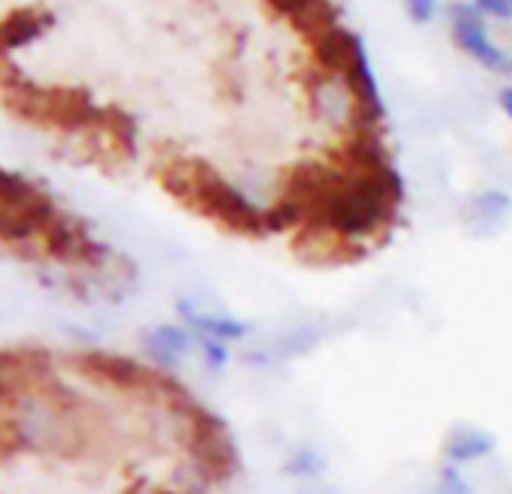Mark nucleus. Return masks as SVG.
Masks as SVG:
<instances>
[{
    "mask_svg": "<svg viewBox=\"0 0 512 494\" xmlns=\"http://www.w3.org/2000/svg\"><path fill=\"white\" fill-rule=\"evenodd\" d=\"M145 353L163 371H178L181 362L196 350V332L181 323H160L142 335Z\"/></svg>",
    "mask_w": 512,
    "mask_h": 494,
    "instance_id": "39448f33",
    "label": "nucleus"
},
{
    "mask_svg": "<svg viewBox=\"0 0 512 494\" xmlns=\"http://www.w3.org/2000/svg\"><path fill=\"white\" fill-rule=\"evenodd\" d=\"M284 476H293V479H317L323 470H326V455L317 449V446H296L284 464H281Z\"/></svg>",
    "mask_w": 512,
    "mask_h": 494,
    "instance_id": "9d476101",
    "label": "nucleus"
},
{
    "mask_svg": "<svg viewBox=\"0 0 512 494\" xmlns=\"http://www.w3.org/2000/svg\"><path fill=\"white\" fill-rule=\"evenodd\" d=\"M482 13L476 10V4H455L449 7V22H452V37L455 43L476 61L482 64L485 70H494V73H503V76H512V58L506 52H500L491 40H488V31L482 28Z\"/></svg>",
    "mask_w": 512,
    "mask_h": 494,
    "instance_id": "7ed1b4c3",
    "label": "nucleus"
},
{
    "mask_svg": "<svg viewBox=\"0 0 512 494\" xmlns=\"http://www.w3.org/2000/svg\"><path fill=\"white\" fill-rule=\"evenodd\" d=\"M196 350L202 356V362L211 368V371H223L229 365V344L223 341H214V338H205V335H196Z\"/></svg>",
    "mask_w": 512,
    "mask_h": 494,
    "instance_id": "f8f14e48",
    "label": "nucleus"
},
{
    "mask_svg": "<svg viewBox=\"0 0 512 494\" xmlns=\"http://www.w3.org/2000/svg\"><path fill=\"white\" fill-rule=\"evenodd\" d=\"M512 217V196L506 190H482L467 199L464 220L476 229H494L503 226Z\"/></svg>",
    "mask_w": 512,
    "mask_h": 494,
    "instance_id": "1a4fd4ad",
    "label": "nucleus"
},
{
    "mask_svg": "<svg viewBox=\"0 0 512 494\" xmlns=\"http://www.w3.org/2000/svg\"><path fill=\"white\" fill-rule=\"evenodd\" d=\"M4 389H7V383H4V371H0V395H4Z\"/></svg>",
    "mask_w": 512,
    "mask_h": 494,
    "instance_id": "f3484780",
    "label": "nucleus"
},
{
    "mask_svg": "<svg viewBox=\"0 0 512 494\" xmlns=\"http://www.w3.org/2000/svg\"><path fill=\"white\" fill-rule=\"evenodd\" d=\"M404 7H407V16L416 22V25H425L434 19L437 13V0H404Z\"/></svg>",
    "mask_w": 512,
    "mask_h": 494,
    "instance_id": "4468645a",
    "label": "nucleus"
},
{
    "mask_svg": "<svg viewBox=\"0 0 512 494\" xmlns=\"http://www.w3.org/2000/svg\"><path fill=\"white\" fill-rule=\"evenodd\" d=\"M154 494H178V491H154Z\"/></svg>",
    "mask_w": 512,
    "mask_h": 494,
    "instance_id": "a211bd4d",
    "label": "nucleus"
},
{
    "mask_svg": "<svg viewBox=\"0 0 512 494\" xmlns=\"http://www.w3.org/2000/svg\"><path fill=\"white\" fill-rule=\"evenodd\" d=\"M497 452V437L488 428H479L473 422H455L440 446V455L446 464L455 467H467V464H479L485 458H491Z\"/></svg>",
    "mask_w": 512,
    "mask_h": 494,
    "instance_id": "20e7f679",
    "label": "nucleus"
},
{
    "mask_svg": "<svg viewBox=\"0 0 512 494\" xmlns=\"http://www.w3.org/2000/svg\"><path fill=\"white\" fill-rule=\"evenodd\" d=\"M163 187L187 202L190 208H199L205 217L223 223L232 232L241 235H269V208L253 202L235 181L220 175L208 160L199 157H178L163 163L160 169Z\"/></svg>",
    "mask_w": 512,
    "mask_h": 494,
    "instance_id": "f257e3e1",
    "label": "nucleus"
},
{
    "mask_svg": "<svg viewBox=\"0 0 512 494\" xmlns=\"http://www.w3.org/2000/svg\"><path fill=\"white\" fill-rule=\"evenodd\" d=\"M178 317L187 323V329H193L196 335H205V338H214V341H223V344H238L244 338H250L256 332L253 323L247 320H238L232 314H214V311H199L190 299H178L175 305Z\"/></svg>",
    "mask_w": 512,
    "mask_h": 494,
    "instance_id": "423d86ee",
    "label": "nucleus"
},
{
    "mask_svg": "<svg viewBox=\"0 0 512 494\" xmlns=\"http://www.w3.org/2000/svg\"><path fill=\"white\" fill-rule=\"evenodd\" d=\"M437 494H473V485L461 473V467L443 461L440 470H437Z\"/></svg>",
    "mask_w": 512,
    "mask_h": 494,
    "instance_id": "9b49d317",
    "label": "nucleus"
},
{
    "mask_svg": "<svg viewBox=\"0 0 512 494\" xmlns=\"http://www.w3.org/2000/svg\"><path fill=\"white\" fill-rule=\"evenodd\" d=\"M476 10L482 16H494V19H512V4L509 0H473Z\"/></svg>",
    "mask_w": 512,
    "mask_h": 494,
    "instance_id": "2eb2a0df",
    "label": "nucleus"
},
{
    "mask_svg": "<svg viewBox=\"0 0 512 494\" xmlns=\"http://www.w3.org/2000/svg\"><path fill=\"white\" fill-rule=\"evenodd\" d=\"M497 106H500V109H503V115L512 121V85L500 88V94H497Z\"/></svg>",
    "mask_w": 512,
    "mask_h": 494,
    "instance_id": "dca6fc26",
    "label": "nucleus"
},
{
    "mask_svg": "<svg viewBox=\"0 0 512 494\" xmlns=\"http://www.w3.org/2000/svg\"><path fill=\"white\" fill-rule=\"evenodd\" d=\"M509 4H512V0H509Z\"/></svg>",
    "mask_w": 512,
    "mask_h": 494,
    "instance_id": "6ab92c4d",
    "label": "nucleus"
},
{
    "mask_svg": "<svg viewBox=\"0 0 512 494\" xmlns=\"http://www.w3.org/2000/svg\"><path fill=\"white\" fill-rule=\"evenodd\" d=\"M269 4V10L275 13V16H281V19H287V22H296L302 13H308L314 4H320V0H266Z\"/></svg>",
    "mask_w": 512,
    "mask_h": 494,
    "instance_id": "ddd939ff",
    "label": "nucleus"
},
{
    "mask_svg": "<svg viewBox=\"0 0 512 494\" xmlns=\"http://www.w3.org/2000/svg\"><path fill=\"white\" fill-rule=\"evenodd\" d=\"M49 190L22 172L0 169V241H31L58 217Z\"/></svg>",
    "mask_w": 512,
    "mask_h": 494,
    "instance_id": "f03ea898",
    "label": "nucleus"
},
{
    "mask_svg": "<svg viewBox=\"0 0 512 494\" xmlns=\"http://www.w3.org/2000/svg\"><path fill=\"white\" fill-rule=\"evenodd\" d=\"M359 43H362L359 34L347 31L344 25H335V28H329L326 34H320V37H317L314 43H308V46H311L314 61H317V67L323 70V76H338V79H341V76L347 73V67H350V61H353Z\"/></svg>",
    "mask_w": 512,
    "mask_h": 494,
    "instance_id": "0eeeda50",
    "label": "nucleus"
},
{
    "mask_svg": "<svg viewBox=\"0 0 512 494\" xmlns=\"http://www.w3.org/2000/svg\"><path fill=\"white\" fill-rule=\"evenodd\" d=\"M85 368L94 377H100V380H106V383H112L118 389H142V386H148V371L139 368L136 362L124 359V356L91 353V356H85Z\"/></svg>",
    "mask_w": 512,
    "mask_h": 494,
    "instance_id": "6e6552de",
    "label": "nucleus"
}]
</instances>
